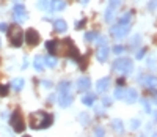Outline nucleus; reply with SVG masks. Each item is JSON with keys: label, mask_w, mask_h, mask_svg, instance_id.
<instances>
[{"label": "nucleus", "mask_w": 157, "mask_h": 137, "mask_svg": "<svg viewBox=\"0 0 157 137\" xmlns=\"http://www.w3.org/2000/svg\"><path fill=\"white\" fill-rule=\"evenodd\" d=\"M148 68H149V70H152V68H155V58H149L148 60Z\"/></svg>", "instance_id": "obj_36"}, {"label": "nucleus", "mask_w": 157, "mask_h": 137, "mask_svg": "<svg viewBox=\"0 0 157 137\" xmlns=\"http://www.w3.org/2000/svg\"><path fill=\"white\" fill-rule=\"evenodd\" d=\"M49 8L52 11H61V10L66 8V2H64V0H50Z\"/></svg>", "instance_id": "obj_10"}, {"label": "nucleus", "mask_w": 157, "mask_h": 137, "mask_svg": "<svg viewBox=\"0 0 157 137\" xmlns=\"http://www.w3.org/2000/svg\"><path fill=\"white\" fill-rule=\"evenodd\" d=\"M155 8H157V0H151L149 5H148V10L152 11V10H155Z\"/></svg>", "instance_id": "obj_34"}, {"label": "nucleus", "mask_w": 157, "mask_h": 137, "mask_svg": "<svg viewBox=\"0 0 157 137\" xmlns=\"http://www.w3.org/2000/svg\"><path fill=\"white\" fill-rule=\"evenodd\" d=\"M109 85H110V77H104V79H101V80H98V84H96V90L99 91V93H104L107 88H109Z\"/></svg>", "instance_id": "obj_13"}, {"label": "nucleus", "mask_w": 157, "mask_h": 137, "mask_svg": "<svg viewBox=\"0 0 157 137\" xmlns=\"http://www.w3.org/2000/svg\"><path fill=\"white\" fill-rule=\"evenodd\" d=\"M78 121H80L83 126H86L88 123H90V115H88V114H85V112H83V114H80V115H78Z\"/></svg>", "instance_id": "obj_22"}, {"label": "nucleus", "mask_w": 157, "mask_h": 137, "mask_svg": "<svg viewBox=\"0 0 157 137\" xmlns=\"http://www.w3.org/2000/svg\"><path fill=\"white\" fill-rule=\"evenodd\" d=\"M94 41L98 43V46H104V44H107V38H105V36H101V35H98V38H96Z\"/></svg>", "instance_id": "obj_26"}, {"label": "nucleus", "mask_w": 157, "mask_h": 137, "mask_svg": "<svg viewBox=\"0 0 157 137\" xmlns=\"http://www.w3.org/2000/svg\"><path fill=\"white\" fill-rule=\"evenodd\" d=\"M6 32H8V36H10V43L14 47H19L22 44V41H24V33L21 30V27L13 25L11 29H8Z\"/></svg>", "instance_id": "obj_4"}, {"label": "nucleus", "mask_w": 157, "mask_h": 137, "mask_svg": "<svg viewBox=\"0 0 157 137\" xmlns=\"http://www.w3.org/2000/svg\"><path fill=\"white\" fill-rule=\"evenodd\" d=\"M25 43H27L29 46H36L39 43V33L33 29H29L27 32H25Z\"/></svg>", "instance_id": "obj_8"}, {"label": "nucleus", "mask_w": 157, "mask_h": 137, "mask_svg": "<svg viewBox=\"0 0 157 137\" xmlns=\"http://www.w3.org/2000/svg\"><path fill=\"white\" fill-rule=\"evenodd\" d=\"M66 29H68L66 21L58 19V21H55V22H54V30H55L57 33H64V32H66Z\"/></svg>", "instance_id": "obj_14"}, {"label": "nucleus", "mask_w": 157, "mask_h": 137, "mask_svg": "<svg viewBox=\"0 0 157 137\" xmlns=\"http://www.w3.org/2000/svg\"><path fill=\"white\" fill-rule=\"evenodd\" d=\"M130 128H132V129H138L140 128V121L138 120H130Z\"/></svg>", "instance_id": "obj_31"}, {"label": "nucleus", "mask_w": 157, "mask_h": 137, "mask_svg": "<svg viewBox=\"0 0 157 137\" xmlns=\"http://www.w3.org/2000/svg\"><path fill=\"white\" fill-rule=\"evenodd\" d=\"M11 126L14 128V131L16 132H22L24 129H25V123H24V120H22V115L19 114V111H16V112H13L11 114Z\"/></svg>", "instance_id": "obj_5"}, {"label": "nucleus", "mask_w": 157, "mask_h": 137, "mask_svg": "<svg viewBox=\"0 0 157 137\" xmlns=\"http://www.w3.org/2000/svg\"><path fill=\"white\" fill-rule=\"evenodd\" d=\"M152 117H154V121H157V111H155V112L152 114Z\"/></svg>", "instance_id": "obj_45"}, {"label": "nucleus", "mask_w": 157, "mask_h": 137, "mask_svg": "<svg viewBox=\"0 0 157 137\" xmlns=\"http://www.w3.org/2000/svg\"><path fill=\"white\" fill-rule=\"evenodd\" d=\"M145 54H146V49H145V47L140 49V50L137 52V58H138V60H141L143 57H145Z\"/></svg>", "instance_id": "obj_33"}, {"label": "nucleus", "mask_w": 157, "mask_h": 137, "mask_svg": "<svg viewBox=\"0 0 157 137\" xmlns=\"http://www.w3.org/2000/svg\"><path fill=\"white\" fill-rule=\"evenodd\" d=\"M94 101H96V95L94 93H86L85 96L82 98V103L85 106H94Z\"/></svg>", "instance_id": "obj_17"}, {"label": "nucleus", "mask_w": 157, "mask_h": 137, "mask_svg": "<svg viewBox=\"0 0 157 137\" xmlns=\"http://www.w3.org/2000/svg\"><path fill=\"white\" fill-rule=\"evenodd\" d=\"M109 55H110V49L107 47V44L99 46V49H98V52H96V58H98V62H101V63L107 62V60H109Z\"/></svg>", "instance_id": "obj_9"}, {"label": "nucleus", "mask_w": 157, "mask_h": 137, "mask_svg": "<svg viewBox=\"0 0 157 137\" xmlns=\"http://www.w3.org/2000/svg\"><path fill=\"white\" fill-rule=\"evenodd\" d=\"M8 95V85H0V96H6Z\"/></svg>", "instance_id": "obj_29"}, {"label": "nucleus", "mask_w": 157, "mask_h": 137, "mask_svg": "<svg viewBox=\"0 0 157 137\" xmlns=\"http://www.w3.org/2000/svg\"><path fill=\"white\" fill-rule=\"evenodd\" d=\"M27 68V58H24V65H22V70H25Z\"/></svg>", "instance_id": "obj_42"}, {"label": "nucleus", "mask_w": 157, "mask_h": 137, "mask_svg": "<svg viewBox=\"0 0 157 137\" xmlns=\"http://www.w3.org/2000/svg\"><path fill=\"white\" fill-rule=\"evenodd\" d=\"M130 19H132L130 13H124V14L120 18V21H118V22H120V24H129V22H130Z\"/></svg>", "instance_id": "obj_23"}, {"label": "nucleus", "mask_w": 157, "mask_h": 137, "mask_svg": "<svg viewBox=\"0 0 157 137\" xmlns=\"http://www.w3.org/2000/svg\"><path fill=\"white\" fill-rule=\"evenodd\" d=\"M44 63H46L49 68H55V66H57V58L50 54V55H47V57L44 58Z\"/></svg>", "instance_id": "obj_20"}, {"label": "nucleus", "mask_w": 157, "mask_h": 137, "mask_svg": "<svg viewBox=\"0 0 157 137\" xmlns=\"http://www.w3.org/2000/svg\"><path fill=\"white\" fill-rule=\"evenodd\" d=\"M154 103H155V104H157V96H155V99H154Z\"/></svg>", "instance_id": "obj_46"}, {"label": "nucleus", "mask_w": 157, "mask_h": 137, "mask_svg": "<svg viewBox=\"0 0 157 137\" xmlns=\"http://www.w3.org/2000/svg\"><path fill=\"white\" fill-rule=\"evenodd\" d=\"M33 66H35V70H36L38 73H43V71H44V58L39 57V55H36V57H35V62H33Z\"/></svg>", "instance_id": "obj_16"}, {"label": "nucleus", "mask_w": 157, "mask_h": 137, "mask_svg": "<svg viewBox=\"0 0 157 137\" xmlns=\"http://www.w3.org/2000/svg\"><path fill=\"white\" fill-rule=\"evenodd\" d=\"M38 8L39 10H47L49 8V0H39V2H38Z\"/></svg>", "instance_id": "obj_27"}, {"label": "nucleus", "mask_w": 157, "mask_h": 137, "mask_svg": "<svg viewBox=\"0 0 157 137\" xmlns=\"http://www.w3.org/2000/svg\"><path fill=\"white\" fill-rule=\"evenodd\" d=\"M24 85H25V80L22 79V77H17V79H14L11 82V87L14 88L16 91H21L22 88H24Z\"/></svg>", "instance_id": "obj_18"}, {"label": "nucleus", "mask_w": 157, "mask_h": 137, "mask_svg": "<svg viewBox=\"0 0 157 137\" xmlns=\"http://www.w3.org/2000/svg\"><path fill=\"white\" fill-rule=\"evenodd\" d=\"M124 99H126L127 104H134V103L138 99V93H137V90L129 88V90L126 91V95H124Z\"/></svg>", "instance_id": "obj_11"}, {"label": "nucleus", "mask_w": 157, "mask_h": 137, "mask_svg": "<svg viewBox=\"0 0 157 137\" xmlns=\"http://www.w3.org/2000/svg\"><path fill=\"white\" fill-rule=\"evenodd\" d=\"M113 129L115 131H118L120 134H123L124 132V123H123V120H120V118H116V120H113Z\"/></svg>", "instance_id": "obj_19"}, {"label": "nucleus", "mask_w": 157, "mask_h": 137, "mask_svg": "<svg viewBox=\"0 0 157 137\" xmlns=\"http://www.w3.org/2000/svg\"><path fill=\"white\" fill-rule=\"evenodd\" d=\"M113 70L120 71V73H123V74H130V73L134 71V63H132V60L127 58V57L116 58V60L113 62Z\"/></svg>", "instance_id": "obj_3"}, {"label": "nucleus", "mask_w": 157, "mask_h": 137, "mask_svg": "<svg viewBox=\"0 0 157 137\" xmlns=\"http://www.w3.org/2000/svg\"><path fill=\"white\" fill-rule=\"evenodd\" d=\"M124 95H126V90H124V88L116 87V90H115V98H116V99H123Z\"/></svg>", "instance_id": "obj_21"}, {"label": "nucleus", "mask_w": 157, "mask_h": 137, "mask_svg": "<svg viewBox=\"0 0 157 137\" xmlns=\"http://www.w3.org/2000/svg\"><path fill=\"white\" fill-rule=\"evenodd\" d=\"M41 84H43L44 87H47V88H50V87H52V82H49V80H43Z\"/></svg>", "instance_id": "obj_41"}, {"label": "nucleus", "mask_w": 157, "mask_h": 137, "mask_svg": "<svg viewBox=\"0 0 157 137\" xmlns=\"http://www.w3.org/2000/svg\"><path fill=\"white\" fill-rule=\"evenodd\" d=\"M85 22H86L85 19H82V21H77V22H75V29H77V30H78V29H83Z\"/></svg>", "instance_id": "obj_35"}, {"label": "nucleus", "mask_w": 157, "mask_h": 137, "mask_svg": "<svg viewBox=\"0 0 157 137\" xmlns=\"http://www.w3.org/2000/svg\"><path fill=\"white\" fill-rule=\"evenodd\" d=\"M94 134H96V135H104V134H105V131H104L101 126H98V128L94 129Z\"/></svg>", "instance_id": "obj_39"}, {"label": "nucleus", "mask_w": 157, "mask_h": 137, "mask_svg": "<svg viewBox=\"0 0 157 137\" xmlns=\"http://www.w3.org/2000/svg\"><path fill=\"white\" fill-rule=\"evenodd\" d=\"M113 13H115V10H112V8L109 6L107 11H105V21H107V22H112V21H113Z\"/></svg>", "instance_id": "obj_25"}, {"label": "nucleus", "mask_w": 157, "mask_h": 137, "mask_svg": "<svg viewBox=\"0 0 157 137\" xmlns=\"http://www.w3.org/2000/svg\"><path fill=\"white\" fill-rule=\"evenodd\" d=\"M141 104H143V107H145V111H146V112H151V106H149L148 99H141Z\"/></svg>", "instance_id": "obj_32"}, {"label": "nucleus", "mask_w": 157, "mask_h": 137, "mask_svg": "<svg viewBox=\"0 0 157 137\" xmlns=\"http://www.w3.org/2000/svg\"><path fill=\"white\" fill-rule=\"evenodd\" d=\"M98 32H88V33H85V39L86 41H94L96 38H98Z\"/></svg>", "instance_id": "obj_24"}, {"label": "nucleus", "mask_w": 157, "mask_h": 137, "mask_svg": "<svg viewBox=\"0 0 157 137\" xmlns=\"http://www.w3.org/2000/svg\"><path fill=\"white\" fill-rule=\"evenodd\" d=\"M109 6H110L112 10H116L118 6H120V0H110V3H109Z\"/></svg>", "instance_id": "obj_30"}, {"label": "nucleus", "mask_w": 157, "mask_h": 137, "mask_svg": "<svg viewBox=\"0 0 157 137\" xmlns=\"http://www.w3.org/2000/svg\"><path fill=\"white\" fill-rule=\"evenodd\" d=\"M60 107H69L72 104V95H71V82H60Z\"/></svg>", "instance_id": "obj_2"}, {"label": "nucleus", "mask_w": 157, "mask_h": 137, "mask_svg": "<svg viewBox=\"0 0 157 137\" xmlns=\"http://www.w3.org/2000/svg\"><path fill=\"white\" fill-rule=\"evenodd\" d=\"M2 118H5V120H6V118H8V114H6V112H3V114H2Z\"/></svg>", "instance_id": "obj_44"}, {"label": "nucleus", "mask_w": 157, "mask_h": 137, "mask_svg": "<svg viewBox=\"0 0 157 137\" xmlns=\"http://www.w3.org/2000/svg\"><path fill=\"white\" fill-rule=\"evenodd\" d=\"M124 52V46H120V44H115L113 46V54H116V55H120V54Z\"/></svg>", "instance_id": "obj_28"}, {"label": "nucleus", "mask_w": 157, "mask_h": 137, "mask_svg": "<svg viewBox=\"0 0 157 137\" xmlns=\"http://www.w3.org/2000/svg\"><path fill=\"white\" fill-rule=\"evenodd\" d=\"M6 30H8V24L0 22V32H6Z\"/></svg>", "instance_id": "obj_40"}, {"label": "nucleus", "mask_w": 157, "mask_h": 137, "mask_svg": "<svg viewBox=\"0 0 157 137\" xmlns=\"http://www.w3.org/2000/svg\"><path fill=\"white\" fill-rule=\"evenodd\" d=\"M102 106H104V107L112 106V99H110V98H104V99H102Z\"/></svg>", "instance_id": "obj_37"}, {"label": "nucleus", "mask_w": 157, "mask_h": 137, "mask_svg": "<svg viewBox=\"0 0 157 137\" xmlns=\"http://www.w3.org/2000/svg\"><path fill=\"white\" fill-rule=\"evenodd\" d=\"M91 87V80L88 77H82V79H78L77 80V90L78 91H85Z\"/></svg>", "instance_id": "obj_12"}, {"label": "nucleus", "mask_w": 157, "mask_h": 137, "mask_svg": "<svg viewBox=\"0 0 157 137\" xmlns=\"http://www.w3.org/2000/svg\"><path fill=\"white\" fill-rule=\"evenodd\" d=\"M140 82H141L143 85L149 87V88L157 87V77H155V76H148V77H145V79H140Z\"/></svg>", "instance_id": "obj_15"}, {"label": "nucleus", "mask_w": 157, "mask_h": 137, "mask_svg": "<svg viewBox=\"0 0 157 137\" xmlns=\"http://www.w3.org/2000/svg\"><path fill=\"white\" fill-rule=\"evenodd\" d=\"M129 30H130L129 24H118V25H115V27H112V29H110V33L115 38H124L129 33Z\"/></svg>", "instance_id": "obj_7"}, {"label": "nucleus", "mask_w": 157, "mask_h": 137, "mask_svg": "<svg viewBox=\"0 0 157 137\" xmlns=\"http://www.w3.org/2000/svg\"><path fill=\"white\" fill-rule=\"evenodd\" d=\"M13 13H14V21L19 22V24H24L27 21V11H25V6L22 3H16L14 8H13Z\"/></svg>", "instance_id": "obj_6"}, {"label": "nucleus", "mask_w": 157, "mask_h": 137, "mask_svg": "<svg viewBox=\"0 0 157 137\" xmlns=\"http://www.w3.org/2000/svg\"><path fill=\"white\" fill-rule=\"evenodd\" d=\"M88 2H90V0H80V3H82V5H86Z\"/></svg>", "instance_id": "obj_43"}, {"label": "nucleus", "mask_w": 157, "mask_h": 137, "mask_svg": "<svg viewBox=\"0 0 157 137\" xmlns=\"http://www.w3.org/2000/svg\"><path fill=\"white\" fill-rule=\"evenodd\" d=\"M52 121H54V117H52L50 114H46L43 111H39V112L32 114L30 126L33 129H46V128H49L52 125Z\"/></svg>", "instance_id": "obj_1"}, {"label": "nucleus", "mask_w": 157, "mask_h": 137, "mask_svg": "<svg viewBox=\"0 0 157 137\" xmlns=\"http://www.w3.org/2000/svg\"><path fill=\"white\" fill-rule=\"evenodd\" d=\"M138 41H140V36H138V35H135V36H134V39H132V43H130V47L137 46V44H138Z\"/></svg>", "instance_id": "obj_38"}]
</instances>
